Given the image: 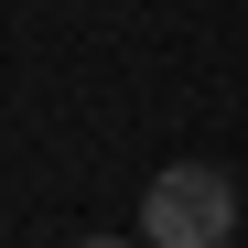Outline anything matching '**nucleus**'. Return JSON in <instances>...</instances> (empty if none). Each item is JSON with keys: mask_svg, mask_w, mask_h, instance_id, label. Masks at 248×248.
Returning <instances> with one entry per match:
<instances>
[{"mask_svg": "<svg viewBox=\"0 0 248 248\" xmlns=\"http://www.w3.org/2000/svg\"><path fill=\"white\" fill-rule=\"evenodd\" d=\"M237 237V184L216 162H162L140 194V248H227Z\"/></svg>", "mask_w": 248, "mask_h": 248, "instance_id": "obj_1", "label": "nucleus"}, {"mask_svg": "<svg viewBox=\"0 0 248 248\" xmlns=\"http://www.w3.org/2000/svg\"><path fill=\"white\" fill-rule=\"evenodd\" d=\"M65 248H130V237H65Z\"/></svg>", "mask_w": 248, "mask_h": 248, "instance_id": "obj_2", "label": "nucleus"}]
</instances>
